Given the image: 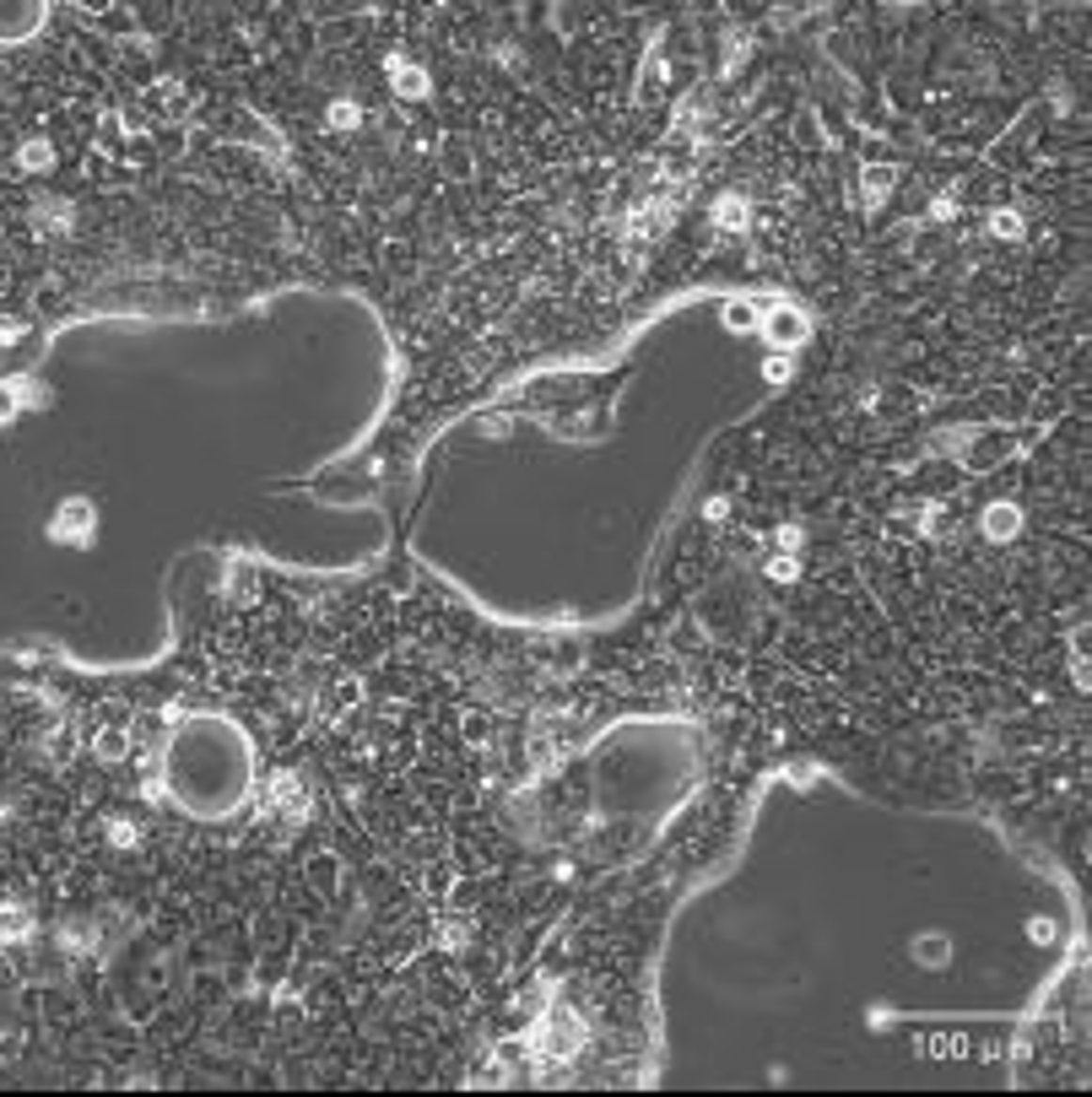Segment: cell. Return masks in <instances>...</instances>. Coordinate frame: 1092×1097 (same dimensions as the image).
<instances>
[{
	"instance_id": "obj_1",
	"label": "cell",
	"mask_w": 1092,
	"mask_h": 1097,
	"mask_svg": "<svg viewBox=\"0 0 1092 1097\" xmlns=\"http://www.w3.org/2000/svg\"><path fill=\"white\" fill-rule=\"evenodd\" d=\"M44 27V0H0V43H23Z\"/></svg>"
},
{
	"instance_id": "obj_2",
	"label": "cell",
	"mask_w": 1092,
	"mask_h": 1097,
	"mask_svg": "<svg viewBox=\"0 0 1092 1097\" xmlns=\"http://www.w3.org/2000/svg\"><path fill=\"white\" fill-rule=\"evenodd\" d=\"M763 336H768V346H773V352H795V346L806 341V314L779 303V308H768Z\"/></svg>"
},
{
	"instance_id": "obj_3",
	"label": "cell",
	"mask_w": 1092,
	"mask_h": 1097,
	"mask_svg": "<svg viewBox=\"0 0 1092 1097\" xmlns=\"http://www.w3.org/2000/svg\"><path fill=\"white\" fill-rule=\"evenodd\" d=\"M390 82L400 98H428V71L422 65H406L400 55H390Z\"/></svg>"
},
{
	"instance_id": "obj_4",
	"label": "cell",
	"mask_w": 1092,
	"mask_h": 1097,
	"mask_svg": "<svg viewBox=\"0 0 1092 1097\" xmlns=\"http://www.w3.org/2000/svg\"><path fill=\"white\" fill-rule=\"evenodd\" d=\"M887 195H893V168H866L860 173V206H866V212H876Z\"/></svg>"
},
{
	"instance_id": "obj_5",
	"label": "cell",
	"mask_w": 1092,
	"mask_h": 1097,
	"mask_svg": "<svg viewBox=\"0 0 1092 1097\" xmlns=\"http://www.w3.org/2000/svg\"><path fill=\"white\" fill-rule=\"evenodd\" d=\"M87 519H92V503H66L60 514H55V536H87Z\"/></svg>"
},
{
	"instance_id": "obj_6",
	"label": "cell",
	"mask_w": 1092,
	"mask_h": 1097,
	"mask_svg": "<svg viewBox=\"0 0 1092 1097\" xmlns=\"http://www.w3.org/2000/svg\"><path fill=\"white\" fill-rule=\"evenodd\" d=\"M984 530H990L995 541H1006L1011 530H1017V509H1011V503H990V509H984Z\"/></svg>"
},
{
	"instance_id": "obj_7",
	"label": "cell",
	"mask_w": 1092,
	"mask_h": 1097,
	"mask_svg": "<svg viewBox=\"0 0 1092 1097\" xmlns=\"http://www.w3.org/2000/svg\"><path fill=\"white\" fill-rule=\"evenodd\" d=\"M714 222L720 227H746V200L741 195H720L714 200Z\"/></svg>"
},
{
	"instance_id": "obj_8",
	"label": "cell",
	"mask_w": 1092,
	"mask_h": 1097,
	"mask_svg": "<svg viewBox=\"0 0 1092 1097\" xmlns=\"http://www.w3.org/2000/svg\"><path fill=\"white\" fill-rule=\"evenodd\" d=\"M33 919H27V908H0V941H11V935H27Z\"/></svg>"
},
{
	"instance_id": "obj_9",
	"label": "cell",
	"mask_w": 1092,
	"mask_h": 1097,
	"mask_svg": "<svg viewBox=\"0 0 1092 1097\" xmlns=\"http://www.w3.org/2000/svg\"><path fill=\"white\" fill-rule=\"evenodd\" d=\"M17 163H23V168H49V163H55V147H49V141H27V147L17 151Z\"/></svg>"
},
{
	"instance_id": "obj_10",
	"label": "cell",
	"mask_w": 1092,
	"mask_h": 1097,
	"mask_svg": "<svg viewBox=\"0 0 1092 1097\" xmlns=\"http://www.w3.org/2000/svg\"><path fill=\"white\" fill-rule=\"evenodd\" d=\"M725 324H730V330H752V324H757V308H752V303H741V298L725 303Z\"/></svg>"
},
{
	"instance_id": "obj_11",
	"label": "cell",
	"mask_w": 1092,
	"mask_h": 1097,
	"mask_svg": "<svg viewBox=\"0 0 1092 1097\" xmlns=\"http://www.w3.org/2000/svg\"><path fill=\"white\" fill-rule=\"evenodd\" d=\"M914 951H919V963H930V968H941V963H946V941H941V935H930V941H914Z\"/></svg>"
},
{
	"instance_id": "obj_12",
	"label": "cell",
	"mask_w": 1092,
	"mask_h": 1097,
	"mask_svg": "<svg viewBox=\"0 0 1092 1097\" xmlns=\"http://www.w3.org/2000/svg\"><path fill=\"white\" fill-rule=\"evenodd\" d=\"M660 71H665V60H660V49H655V55H649V65H644V82H638V92H644V98H655Z\"/></svg>"
},
{
	"instance_id": "obj_13",
	"label": "cell",
	"mask_w": 1092,
	"mask_h": 1097,
	"mask_svg": "<svg viewBox=\"0 0 1092 1097\" xmlns=\"http://www.w3.org/2000/svg\"><path fill=\"white\" fill-rule=\"evenodd\" d=\"M357 119H363V114H357L351 103H335V108H330V125H335V130H351Z\"/></svg>"
},
{
	"instance_id": "obj_14",
	"label": "cell",
	"mask_w": 1092,
	"mask_h": 1097,
	"mask_svg": "<svg viewBox=\"0 0 1092 1097\" xmlns=\"http://www.w3.org/2000/svg\"><path fill=\"white\" fill-rule=\"evenodd\" d=\"M98 752H103V757H119V752H125V735H119V730L98 735Z\"/></svg>"
},
{
	"instance_id": "obj_15",
	"label": "cell",
	"mask_w": 1092,
	"mask_h": 1097,
	"mask_svg": "<svg viewBox=\"0 0 1092 1097\" xmlns=\"http://www.w3.org/2000/svg\"><path fill=\"white\" fill-rule=\"evenodd\" d=\"M17 411V384H0V422Z\"/></svg>"
},
{
	"instance_id": "obj_16",
	"label": "cell",
	"mask_w": 1092,
	"mask_h": 1097,
	"mask_svg": "<svg viewBox=\"0 0 1092 1097\" xmlns=\"http://www.w3.org/2000/svg\"><path fill=\"white\" fill-rule=\"evenodd\" d=\"M995 233H1001V238H1017L1022 227H1017V216H995Z\"/></svg>"
}]
</instances>
